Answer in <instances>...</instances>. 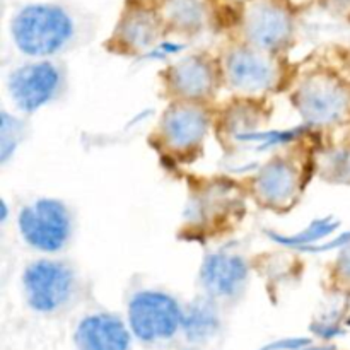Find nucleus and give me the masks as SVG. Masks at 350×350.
<instances>
[{
  "label": "nucleus",
  "instance_id": "obj_13",
  "mask_svg": "<svg viewBox=\"0 0 350 350\" xmlns=\"http://www.w3.org/2000/svg\"><path fill=\"white\" fill-rule=\"evenodd\" d=\"M132 330L111 313H92L82 318L75 328L77 350H129Z\"/></svg>",
  "mask_w": 350,
  "mask_h": 350
},
{
  "label": "nucleus",
  "instance_id": "obj_14",
  "mask_svg": "<svg viewBox=\"0 0 350 350\" xmlns=\"http://www.w3.org/2000/svg\"><path fill=\"white\" fill-rule=\"evenodd\" d=\"M161 19L147 9L129 10L120 21L113 36V50L118 53L135 55L152 50L161 38Z\"/></svg>",
  "mask_w": 350,
  "mask_h": 350
},
{
  "label": "nucleus",
  "instance_id": "obj_9",
  "mask_svg": "<svg viewBox=\"0 0 350 350\" xmlns=\"http://www.w3.org/2000/svg\"><path fill=\"white\" fill-rule=\"evenodd\" d=\"M294 23L289 10L272 0H262L250 7L245 16V36L248 44L277 53L293 40Z\"/></svg>",
  "mask_w": 350,
  "mask_h": 350
},
{
  "label": "nucleus",
  "instance_id": "obj_16",
  "mask_svg": "<svg viewBox=\"0 0 350 350\" xmlns=\"http://www.w3.org/2000/svg\"><path fill=\"white\" fill-rule=\"evenodd\" d=\"M163 17L181 33H195L204 26L205 10L200 0H164Z\"/></svg>",
  "mask_w": 350,
  "mask_h": 350
},
{
  "label": "nucleus",
  "instance_id": "obj_6",
  "mask_svg": "<svg viewBox=\"0 0 350 350\" xmlns=\"http://www.w3.org/2000/svg\"><path fill=\"white\" fill-rule=\"evenodd\" d=\"M221 68L224 81L234 91L245 94H262L272 91L280 77L273 53L252 44L236 46L228 51Z\"/></svg>",
  "mask_w": 350,
  "mask_h": 350
},
{
  "label": "nucleus",
  "instance_id": "obj_12",
  "mask_svg": "<svg viewBox=\"0 0 350 350\" xmlns=\"http://www.w3.org/2000/svg\"><path fill=\"white\" fill-rule=\"evenodd\" d=\"M299 187V170L286 157L269 161L253 180L256 198L270 208H286L294 204Z\"/></svg>",
  "mask_w": 350,
  "mask_h": 350
},
{
  "label": "nucleus",
  "instance_id": "obj_8",
  "mask_svg": "<svg viewBox=\"0 0 350 350\" xmlns=\"http://www.w3.org/2000/svg\"><path fill=\"white\" fill-rule=\"evenodd\" d=\"M211 126V116L200 103L178 101L163 113L159 135L173 152L188 154L204 144Z\"/></svg>",
  "mask_w": 350,
  "mask_h": 350
},
{
  "label": "nucleus",
  "instance_id": "obj_5",
  "mask_svg": "<svg viewBox=\"0 0 350 350\" xmlns=\"http://www.w3.org/2000/svg\"><path fill=\"white\" fill-rule=\"evenodd\" d=\"M65 85L64 68L53 60H31L7 77V92L14 108L33 115L53 103Z\"/></svg>",
  "mask_w": 350,
  "mask_h": 350
},
{
  "label": "nucleus",
  "instance_id": "obj_3",
  "mask_svg": "<svg viewBox=\"0 0 350 350\" xmlns=\"http://www.w3.org/2000/svg\"><path fill=\"white\" fill-rule=\"evenodd\" d=\"M27 306L41 314L64 310L79 287V273L67 260L43 256L27 263L21 275Z\"/></svg>",
  "mask_w": 350,
  "mask_h": 350
},
{
  "label": "nucleus",
  "instance_id": "obj_7",
  "mask_svg": "<svg viewBox=\"0 0 350 350\" xmlns=\"http://www.w3.org/2000/svg\"><path fill=\"white\" fill-rule=\"evenodd\" d=\"M221 75L222 68L208 55L195 53L170 65L164 81L178 101L200 103L215 94Z\"/></svg>",
  "mask_w": 350,
  "mask_h": 350
},
{
  "label": "nucleus",
  "instance_id": "obj_18",
  "mask_svg": "<svg viewBox=\"0 0 350 350\" xmlns=\"http://www.w3.org/2000/svg\"><path fill=\"white\" fill-rule=\"evenodd\" d=\"M306 350H335V349H328V347H317V349H306Z\"/></svg>",
  "mask_w": 350,
  "mask_h": 350
},
{
  "label": "nucleus",
  "instance_id": "obj_15",
  "mask_svg": "<svg viewBox=\"0 0 350 350\" xmlns=\"http://www.w3.org/2000/svg\"><path fill=\"white\" fill-rule=\"evenodd\" d=\"M221 328L217 308H215L212 297H200L195 299L183 313V325L181 330L185 332L188 340L205 342L214 337Z\"/></svg>",
  "mask_w": 350,
  "mask_h": 350
},
{
  "label": "nucleus",
  "instance_id": "obj_17",
  "mask_svg": "<svg viewBox=\"0 0 350 350\" xmlns=\"http://www.w3.org/2000/svg\"><path fill=\"white\" fill-rule=\"evenodd\" d=\"M2 126H0V161L3 164L10 159L16 152L17 146L23 140L24 135V123L16 116L9 115L7 111H2Z\"/></svg>",
  "mask_w": 350,
  "mask_h": 350
},
{
  "label": "nucleus",
  "instance_id": "obj_10",
  "mask_svg": "<svg viewBox=\"0 0 350 350\" xmlns=\"http://www.w3.org/2000/svg\"><path fill=\"white\" fill-rule=\"evenodd\" d=\"M294 105L306 123L330 125L344 115L345 92L332 79L313 75L294 92Z\"/></svg>",
  "mask_w": 350,
  "mask_h": 350
},
{
  "label": "nucleus",
  "instance_id": "obj_2",
  "mask_svg": "<svg viewBox=\"0 0 350 350\" xmlns=\"http://www.w3.org/2000/svg\"><path fill=\"white\" fill-rule=\"evenodd\" d=\"M17 231L24 245L43 255H58L70 245L74 215L65 202L40 197L23 205L17 214Z\"/></svg>",
  "mask_w": 350,
  "mask_h": 350
},
{
  "label": "nucleus",
  "instance_id": "obj_1",
  "mask_svg": "<svg viewBox=\"0 0 350 350\" xmlns=\"http://www.w3.org/2000/svg\"><path fill=\"white\" fill-rule=\"evenodd\" d=\"M10 38L31 60H51L75 46L79 23L60 3H27L10 19Z\"/></svg>",
  "mask_w": 350,
  "mask_h": 350
},
{
  "label": "nucleus",
  "instance_id": "obj_4",
  "mask_svg": "<svg viewBox=\"0 0 350 350\" xmlns=\"http://www.w3.org/2000/svg\"><path fill=\"white\" fill-rule=\"evenodd\" d=\"M185 310L159 289L137 291L129 301V327L139 340L152 344L173 338L183 325Z\"/></svg>",
  "mask_w": 350,
  "mask_h": 350
},
{
  "label": "nucleus",
  "instance_id": "obj_11",
  "mask_svg": "<svg viewBox=\"0 0 350 350\" xmlns=\"http://www.w3.org/2000/svg\"><path fill=\"white\" fill-rule=\"evenodd\" d=\"M250 282V265L241 255L217 252L200 267V284L212 299H234Z\"/></svg>",
  "mask_w": 350,
  "mask_h": 350
}]
</instances>
